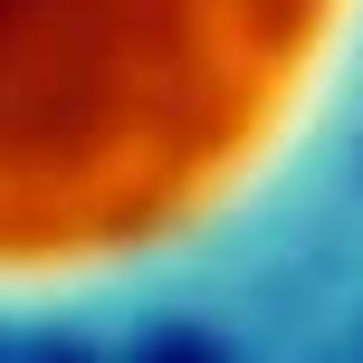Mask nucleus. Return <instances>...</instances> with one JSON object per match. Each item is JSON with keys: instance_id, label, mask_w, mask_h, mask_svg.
Returning <instances> with one entry per match:
<instances>
[{"instance_id": "1", "label": "nucleus", "mask_w": 363, "mask_h": 363, "mask_svg": "<svg viewBox=\"0 0 363 363\" xmlns=\"http://www.w3.org/2000/svg\"><path fill=\"white\" fill-rule=\"evenodd\" d=\"M335 0H0V268L172 230L258 153Z\"/></svg>"}]
</instances>
